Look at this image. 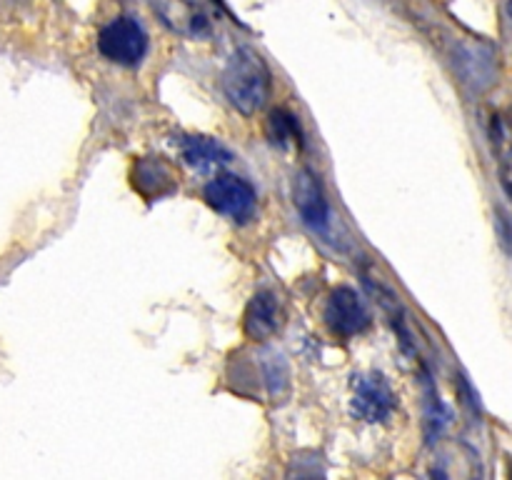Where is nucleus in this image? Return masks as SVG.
<instances>
[{
	"label": "nucleus",
	"instance_id": "7ed1b4c3",
	"mask_svg": "<svg viewBox=\"0 0 512 480\" xmlns=\"http://www.w3.org/2000/svg\"><path fill=\"white\" fill-rule=\"evenodd\" d=\"M98 50L115 65L135 68L148 55V33L130 15L110 20L98 35Z\"/></svg>",
	"mask_w": 512,
	"mask_h": 480
},
{
	"label": "nucleus",
	"instance_id": "f03ea898",
	"mask_svg": "<svg viewBox=\"0 0 512 480\" xmlns=\"http://www.w3.org/2000/svg\"><path fill=\"white\" fill-rule=\"evenodd\" d=\"M203 198L215 213L225 215L233 223L248 225L258 213V193L245 178L233 173H220L203 188Z\"/></svg>",
	"mask_w": 512,
	"mask_h": 480
},
{
	"label": "nucleus",
	"instance_id": "2eb2a0df",
	"mask_svg": "<svg viewBox=\"0 0 512 480\" xmlns=\"http://www.w3.org/2000/svg\"><path fill=\"white\" fill-rule=\"evenodd\" d=\"M498 225H500V235H503V245L508 250H512V228H510L508 215L498 213Z\"/></svg>",
	"mask_w": 512,
	"mask_h": 480
},
{
	"label": "nucleus",
	"instance_id": "9d476101",
	"mask_svg": "<svg viewBox=\"0 0 512 480\" xmlns=\"http://www.w3.org/2000/svg\"><path fill=\"white\" fill-rule=\"evenodd\" d=\"M280 320H283V313H280L278 295L273 290H258L248 303V308H245V335L250 340L273 338L280 328Z\"/></svg>",
	"mask_w": 512,
	"mask_h": 480
},
{
	"label": "nucleus",
	"instance_id": "1a4fd4ad",
	"mask_svg": "<svg viewBox=\"0 0 512 480\" xmlns=\"http://www.w3.org/2000/svg\"><path fill=\"white\" fill-rule=\"evenodd\" d=\"M180 158L198 173H213L235 160L233 153L218 138H208V135H185L180 140Z\"/></svg>",
	"mask_w": 512,
	"mask_h": 480
},
{
	"label": "nucleus",
	"instance_id": "6e6552de",
	"mask_svg": "<svg viewBox=\"0 0 512 480\" xmlns=\"http://www.w3.org/2000/svg\"><path fill=\"white\" fill-rule=\"evenodd\" d=\"M155 13L165 25L185 38H205L210 33V18L195 0H153Z\"/></svg>",
	"mask_w": 512,
	"mask_h": 480
},
{
	"label": "nucleus",
	"instance_id": "ddd939ff",
	"mask_svg": "<svg viewBox=\"0 0 512 480\" xmlns=\"http://www.w3.org/2000/svg\"><path fill=\"white\" fill-rule=\"evenodd\" d=\"M265 380L270 385V393L280 395L283 390H288V365L283 363L280 355H270L268 363H265Z\"/></svg>",
	"mask_w": 512,
	"mask_h": 480
},
{
	"label": "nucleus",
	"instance_id": "4468645a",
	"mask_svg": "<svg viewBox=\"0 0 512 480\" xmlns=\"http://www.w3.org/2000/svg\"><path fill=\"white\" fill-rule=\"evenodd\" d=\"M500 178H503L505 193H508L512 198V158L500 160Z\"/></svg>",
	"mask_w": 512,
	"mask_h": 480
},
{
	"label": "nucleus",
	"instance_id": "9b49d317",
	"mask_svg": "<svg viewBox=\"0 0 512 480\" xmlns=\"http://www.w3.org/2000/svg\"><path fill=\"white\" fill-rule=\"evenodd\" d=\"M133 185L148 200H160L178 190V175L163 158H140L133 168Z\"/></svg>",
	"mask_w": 512,
	"mask_h": 480
},
{
	"label": "nucleus",
	"instance_id": "f8f14e48",
	"mask_svg": "<svg viewBox=\"0 0 512 480\" xmlns=\"http://www.w3.org/2000/svg\"><path fill=\"white\" fill-rule=\"evenodd\" d=\"M265 133H268V140L275 145V148H303L305 135L303 128H300L298 115L290 113L288 108H275L273 113L268 115V123H265Z\"/></svg>",
	"mask_w": 512,
	"mask_h": 480
},
{
	"label": "nucleus",
	"instance_id": "423d86ee",
	"mask_svg": "<svg viewBox=\"0 0 512 480\" xmlns=\"http://www.w3.org/2000/svg\"><path fill=\"white\" fill-rule=\"evenodd\" d=\"M293 205L300 218L315 233H328L333 225V208L328 203L323 183L313 170H300L293 183Z\"/></svg>",
	"mask_w": 512,
	"mask_h": 480
},
{
	"label": "nucleus",
	"instance_id": "0eeeda50",
	"mask_svg": "<svg viewBox=\"0 0 512 480\" xmlns=\"http://www.w3.org/2000/svg\"><path fill=\"white\" fill-rule=\"evenodd\" d=\"M460 80L473 90H488L495 83V53L478 40H463L453 53Z\"/></svg>",
	"mask_w": 512,
	"mask_h": 480
},
{
	"label": "nucleus",
	"instance_id": "20e7f679",
	"mask_svg": "<svg viewBox=\"0 0 512 480\" xmlns=\"http://www.w3.org/2000/svg\"><path fill=\"white\" fill-rule=\"evenodd\" d=\"M398 408V395L380 373L353 375V403L350 410L363 423H385Z\"/></svg>",
	"mask_w": 512,
	"mask_h": 480
},
{
	"label": "nucleus",
	"instance_id": "39448f33",
	"mask_svg": "<svg viewBox=\"0 0 512 480\" xmlns=\"http://www.w3.org/2000/svg\"><path fill=\"white\" fill-rule=\"evenodd\" d=\"M323 318L330 333L338 335V338H355L370 328V313L363 298L348 285H340L330 293Z\"/></svg>",
	"mask_w": 512,
	"mask_h": 480
},
{
	"label": "nucleus",
	"instance_id": "f257e3e1",
	"mask_svg": "<svg viewBox=\"0 0 512 480\" xmlns=\"http://www.w3.org/2000/svg\"><path fill=\"white\" fill-rule=\"evenodd\" d=\"M223 93L238 113L255 115L263 110L273 93L268 63L253 48H240L223 70Z\"/></svg>",
	"mask_w": 512,
	"mask_h": 480
},
{
	"label": "nucleus",
	"instance_id": "dca6fc26",
	"mask_svg": "<svg viewBox=\"0 0 512 480\" xmlns=\"http://www.w3.org/2000/svg\"><path fill=\"white\" fill-rule=\"evenodd\" d=\"M508 13L512 15V0H508Z\"/></svg>",
	"mask_w": 512,
	"mask_h": 480
}]
</instances>
